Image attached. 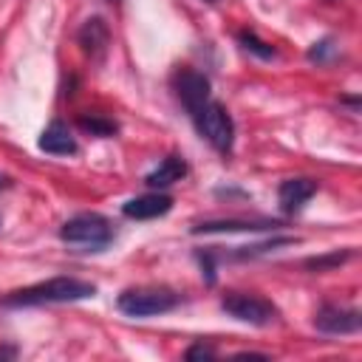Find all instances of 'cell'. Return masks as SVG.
<instances>
[{
  "instance_id": "obj_1",
  "label": "cell",
  "mask_w": 362,
  "mask_h": 362,
  "mask_svg": "<svg viewBox=\"0 0 362 362\" xmlns=\"http://www.w3.org/2000/svg\"><path fill=\"white\" fill-rule=\"evenodd\" d=\"M96 294V286L79 277H51L34 283L28 288H17L0 300L3 308H31V305H51V303H76Z\"/></svg>"
},
{
  "instance_id": "obj_10",
  "label": "cell",
  "mask_w": 362,
  "mask_h": 362,
  "mask_svg": "<svg viewBox=\"0 0 362 362\" xmlns=\"http://www.w3.org/2000/svg\"><path fill=\"white\" fill-rule=\"evenodd\" d=\"M317 192V181L314 178H286L277 189V201H280V209L283 212H300L308 198Z\"/></svg>"
},
{
  "instance_id": "obj_21",
  "label": "cell",
  "mask_w": 362,
  "mask_h": 362,
  "mask_svg": "<svg viewBox=\"0 0 362 362\" xmlns=\"http://www.w3.org/2000/svg\"><path fill=\"white\" fill-rule=\"evenodd\" d=\"M6 187H8V178H6V175H0V189H6Z\"/></svg>"
},
{
  "instance_id": "obj_8",
  "label": "cell",
  "mask_w": 362,
  "mask_h": 362,
  "mask_svg": "<svg viewBox=\"0 0 362 362\" xmlns=\"http://www.w3.org/2000/svg\"><path fill=\"white\" fill-rule=\"evenodd\" d=\"M170 209H173V198L164 192H144L122 204V215L133 221H153V218L167 215Z\"/></svg>"
},
{
  "instance_id": "obj_4",
  "label": "cell",
  "mask_w": 362,
  "mask_h": 362,
  "mask_svg": "<svg viewBox=\"0 0 362 362\" xmlns=\"http://www.w3.org/2000/svg\"><path fill=\"white\" fill-rule=\"evenodd\" d=\"M181 303L173 288H127L119 294L116 308L127 317H156L167 314Z\"/></svg>"
},
{
  "instance_id": "obj_7",
  "label": "cell",
  "mask_w": 362,
  "mask_h": 362,
  "mask_svg": "<svg viewBox=\"0 0 362 362\" xmlns=\"http://www.w3.org/2000/svg\"><path fill=\"white\" fill-rule=\"evenodd\" d=\"M314 325L322 334H356L362 325V317L356 308H345V305H334L325 303L320 305V311L314 314Z\"/></svg>"
},
{
  "instance_id": "obj_18",
  "label": "cell",
  "mask_w": 362,
  "mask_h": 362,
  "mask_svg": "<svg viewBox=\"0 0 362 362\" xmlns=\"http://www.w3.org/2000/svg\"><path fill=\"white\" fill-rule=\"evenodd\" d=\"M184 356H187V359H212V356H215V348H209V345H204V342H195L192 348H187Z\"/></svg>"
},
{
  "instance_id": "obj_17",
  "label": "cell",
  "mask_w": 362,
  "mask_h": 362,
  "mask_svg": "<svg viewBox=\"0 0 362 362\" xmlns=\"http://www.w3.org/2000/svg\"><path fill=\"white\" fill-rule=\"evenodd\" d=\"M351 252H331V255H322V257H311L305 266L314 269V272H322V269H331V266H339L342 260H348Z\"/></svg>"
},
{
  "instance_id": "obj_9",
  "label": "cell",
  "mask_w": 362,
  "mask_h": 362,
  "mask_svg": "<svg viewBox=\"0 0 362 362\" xmlns=\"http://www.w3.org/2000/svg\"><path fill=\"white\" fill-rule=\"evenodd\" d=\"M76 40H79L82 51H85L93 62H102L105 54H107V45H110V28H107V23H105L102 17H90V20L82 23Z\"/></svg>"
},
{
  "instance_id": "obj_11",
  "label": "cell",
  "mask_w": 362,
  "mask_h": 362,
  "mask_svg": "<svg viewBox=\"0 0 362 362\" xmlns=\"http://www.w3.org/2000/svg\"><path fill=\"white\" fill-rule=\"evenodd\" d=\"M40 150H45V153H51V156H74L79 147H76V139H74L71 127H68L65 122L54 119V122L42 130V136H40Z\"/></svg>"
},
{
  "instance_id": "obj_19",
  "label": "cell",
  "mask_w": 362,
  "mask_h": 362,
  "mask_svg": "<svg viewBox=\"0 0 362 362\" xmlns=\"http://www.w3.org/2000/svg\"><path fill=\"white\" fill-rule=\"evenodd\" d=\"M235 359H269L266 354H238Z\"/></svg>"
},
{
  "instance_id": "obj_16",
  "label": "cell",
  "mask_w": 362,
  "mask_h": 362,
  "mask_svg": "<svg viewBox=\"0 0 362 362\" xmlns=\"http://www.w3.org/2000/svg\"><path fill=\"white\" fill-rule=\"evenodd\" d=\"M334 54H337V45H334V40H328V37L320 40V42H314V45L308 48V59H311V62H320V65L328 62Z\"/></svg>"
},
{
  "instance_id": "obj_3",
  "label": "cell",
  "mask_w": 362,
  "mask_h": 362,
  "mask_svg": "<svg viewBox=\"0 0 362 362\" xmlns=\"http://www.w3.org/2000/svg\"><path fill=\"white\" fill-rule=\"evenodd\" d=\"M189 119L195 122V130H198L221 156L232 153V144H235V124H232L229 110H226L221 102L209 99V102H206L198 113H192Z\"/></svg>"
},
{
  "instance_id": "obj_13",
  "label": "cell",
  "mask_w": 362,
  "mask_h": 362,
  "mask_svg": "<svg viewBox=\"0 0 362 362\" xmlns=\"http://www.w3.org/2000/svg\"><path fill=\"white\" fill-rule=\"evenodd\" d=\"M260 229H269L266 221H235V218H223V221H204L198 226H192L195 235H212V232H260Z\"/></svg>"
},
{
  "instance_id": "obj_5",
  "label": "cell",
  "mask_w": 362,
  "mask_h": 362,
  "mask_svg": "<svg viewBox=\"0 0 362 362\" xmlns=\"http://www.w3.org/2000/svg\"><path fill=\"white\" fill-rule=\"evenodd\" d=\"M221 308L229 317H235L240 322H249V325H257V328L272 325L277 320V308L269 300H263L257 294H246V291H229L221 300Z\"/></svg>"
},
{
  "instance_id": "obj_15",
  "label": "cell",
  "mask_w": 362,
  "mask_h": 362,
  "mask_svg": "<svg viewBox=\"0 0 362 362\" xmlns=\"http://www.w3.org/2000/svg\"><path fill=\"white\" fill-rule=\"evenodd\" d=\"M79 127H82V130H88V133H93V136H113V133H116V124H113L110 119L88 116V113H82V116H79Z\"/></svg>"
},
{
  "instance_id": "obj_20",
  "label": "cell",
  "mask_w": 362,
  "mask_h": 362,
  "mask_svg": "<svg viewBox=\"0 0 362 362\" xmlns=\"http://www.w3.org/2000/svg\"><path fill=\"white\" fill-rule=\"evenodd\" d=\"M0 356H14V348H0Z\"/></svg>"
},
{
  "instance_id": "obj_14",
  "label": "cell",
  "mask_w": 362,
  "mask_h": 362,
  "mask_svg": "<svg viewBox=\"0 0 362 362\" xmlns=\"http://www.w3.org/2000/svg\"><path fill=\"white\" fill-rule=\"evenodd\" d=\"M238 40H240V45H243L246 51H252V54L260 57V59H272V57H274V48H272L269 42H263L255 31H240Z\"/></svg>"
},
{
  "instance_id": "obj_12",
  "label": "cell",
  "mask_w": 362,
  "mask_h": 362,
  "mask_svg": "<svg viewBox=\"0 0 362 362\" xmlns=\"http://www.w3.org/2000/svg\"><path fill=\"white\" fill-rule=\"evenodd\" d=\"M187 175V161L181 156H167L158 161V167H153L147 175H144V184L150 189H164L175 181H181Z\"/></svg>"
},
{
  "instance_id": "obj_2",
  "label": "cell",
  "mask_w": 362,
  "mask_h": 362,
  "mask_svg": "<svg viewBox=\"0 0 362 362\" xmlns=\"http://www.w3.org/2000/svg\"><path fill=\"white\" fill-rule=\"evenodd\" d=\"M113 223L99 212H79L59 226V240L85 252H102L113 243Z\"/></svg>"
},
{
  "instance_id": "obj_6",
  "label": "cell",
  "mask_w": 362,
  "mask_h": 362,
  "mask_svg": "<svg viewBox=\"0 0 362 362\" xmlns=\"http://www.w3.org/2000/svg\"><path fill=\"white\" fill-rule=\"evenodd\" d=\"M173 88H175V96L181 99V105L187 107V113H198L212 96H209V79L201 74V71H192V68H184L175 74L173 79Z\"/></svg>"
}]
</instances>
